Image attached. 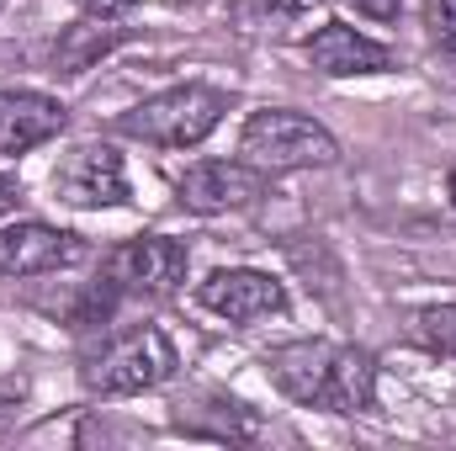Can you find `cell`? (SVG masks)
<instances>
[{
  "label": "cell",
  "mask_w": 456,
  "mask_h": 451,
  "mask_svg": "<svg viewBox=\"0 0 456 451\" xmlns=\"http://www.w3.org/2000/svg\"><path fill=\"white\" fill-rule=\"evenodd\" d=\"M271 377L287 398L324 409V414H361L377 404V361L361 345L297 340L271 356Z\"/></svg>",
  "instance_id": "6da1fadb"
},
{
  "label": "cell",
  "mask_w": 456,
  "mask_h": 451,
  "mask_svg": "<svg viewBox=\"0 0 456 451\" xmlns=\"http://www.w3.org/2000/svg\"><path fill=\"white\" fill-rule=\"evenodd\" d=\"M175 345L165 330H154V324H138V330H127V335L107 340L91 361H86V388L96 393V398H133V393H149V388H159V382H170L175 377Z\"/></svg>",
  "instance_id": "7a4b0ae2"
},
{
  "label": "cell",
  "mask_w": 456,
  "mask_h": 451,
  "mask_svg": "<svg viewBox=\"0 0 456 451\" xmlns=\"http://www.w3.org/2000/svg\"><path fill=\"white\" fill-rule=\"evenodd\" d=\"M239 149L255 170L276 176V170H314V165H335L340 160V144L330 127H319L314 117L287 112V107H265L244 122L239 133Z\"/></svg>",
  "instance_id": "3957f363"
},
{
  "label": "cell",
  "mask_w": 456,
  "mask_h": 451,
  "mask_svg": "<svg viewBox=\"0 0 456 451\" xmlns=\"http://www.w3.org/2000/svg\"><path fill=\"white\" fill-rule=\"evenodd\" d=\"M228 112V96L213 86H175L165 96H149L143 107L122 117V133L143 138V144H159V149H191L202 144Z\"/></svg>",
  "instance_id": "277c9868"
},
{
  "label": "cell",
  "mask_w": 456,
  "mask_h": 451,
  "mask_svg": "<svg viewBox=\"0 0 456 451\" xmlns=\"http://www.w3.org/2000/svg\"><path fill=\"white\" fill-rule=\"evenodd\" d=\"M53 197L64 208L96 213V208H117L127 197V170L112 144H75L59 165H53Z\"/></svg>",
  "instance_id": "5b68a950"
},
{
  "label": "cell",
  "mask_w": 456,
  "mask_h": 451,
  "mask_svg": "<svg viewBox=\"0 0 456 451\" xmlns=\"http://www.w3.org/2000/svg\"><path fill=\"white\" fill-rule=\"evenodd\" d=\"M117 292H138V298H170L186 282V244L165 239V234H143L127 239L122 250H112L107 260Z\"/></svg>",
  "instance_id": "8992f818"
},
{
  "label": "cell",
  "mask_w": 456,
  "mask_h": 451,
  "mask_svg": "<svg viewBox=\"0 0 456 451\" xmlns=\"http://www.w3.org/2000/svg\"><path fill=\"white\" fill-rule=\"evenodd\" d=\"M181 202L191 213H244L265 197V170H255L249 160H202L175 181Z\"/></svg>",
  "instance_id": "52a82bcc"
},
{
  "label": "cell",
  "mask_w": 456,
  "mask_h": 451,
  "mask_svg": "<svg viewBox=\"0 0 456 451\" xmlns=\"http://www.w3.org/2000/svg\"><path fill=\"white\" fill-rule=\"evenodd\" d=\"M202 308L218 314L228 324H255V319H271L287 308V292L276 276L265 271H249V266H228V271H213L202 287H197Z\"/></svg>",
  "instance_id": "ba28073f"
},
{
  "label": "cell",
  "mask_w": 456,
  "mask_h": 451,
  "mask_svg": "<svg viewBox=\"0 0 456 451\" xmlns=\"http://www.w3.org/2000/svg\"><path fill=\"white\" fill-rule=\"evenodd\" d=\"M86 260V244L48 224H11L0 228V276H48Z\"/></svg>",
  "instance_id": "9c48e42d"
},
{
  "label": "cell",
  "mask_w": 456,
  "mask_h": 451,
  "mask_svg": "<svg viewBox=\"0 0 456 451\" xmlns=\"http://www.w3.org/2000/svg\"><path fill=\"white\" fill-rule=\"evenodd\" d=\"M64 102L43 96V91H0V154H27L48 138L64 133Z\"/></svg>",
  "instance_id": "30bf717a"
},
{
  "label": "cell",
  "mask_w": 456,
  "mask_h": 451,
  "mask_svg": "<svg viewBox=\"0 0 456 451\" xmlns=\"http://www.w3.org/2000/svg\"><path fill=\"white\" fill-rule=\"evenodd\" d=\"M303 53H308V64H314L319 75H335V80H345V75H382V70H393V53H387L377 37L345 27V21L319 27V32L308 37Z\"/></svg>",
  "instance_id": "8fae6325"
},
{
  "label": "cell",
  "mask_w": 456,
  "mask_h": 451,
  "mask_svg": "<svg viewBox=\"0 0 456 451\" xmlns=\"http://www.w3.org/2000/svg\"><path fill=\"white\" fill-rule=\"evenodd\" d=\"M117 43H122V27H112L107 16H86L75 27H64L59 48H53V70L59 75H86L96 59H107Z\"/></svg>",
  "instance_id": "7c38bea8"
},
{
  "label": "cell",
  "mask_w": 456,
  "mask_h": 451,
  "mask_svg": "<svg viewBox=\"0 0 456 451\" xmlns=\"http://www.w3.org/2000/svg\"><path fill=\"white\" fill-rule=\"evenodd\" d=\"M228 21L244 37H281L303 21V0H228Z\"/></svg>",
  "instance_id": "4fadbf2b"
},
{
  "label": "cell",
  "mask_w": 456,
  "mask_h": 451,
  "mask_svg": "<svg viewBox=\"0 0 456 451\" xmlns=\"http://www.w3.org/2000/svg\"><path fill=\"white\" fill-rule=\"evenodd\" d=\"M409 335L419 340L425 350L436 356H456V303H436V308H419Z\"/></svg>",
  "instance_id": "5bb4252c"
},
{
  "label": "cell",
  "mask_w": 456,
  "mask_h": 451,
  "mask_svg": "<svg viewBox=\"0 0 456 451\" xmlns=\"http://www.w3.org/2000/svg\"><path fill=\"white\" fill-rule=\"evenodd\" d=\"M430 32H436L441 53L456 64V0H430Z\"/></svg>",
  "instance_id": "9a60e30c"
},
{
  "label": "cell",
  "mask_w": 456,
  "mask_h": 451,
  "mask_svg": "<svg viewBox=\"0 0 456 451\" xmlns=\"http://www.w3.org/2000/svg\"><path fill=\"white\" fill-rule=\"evenodd\" d=\"M80 5H86V16H107V21L127 16V11H138V0H80Z\"/></svg>",
  "instance_id": "2e32d148"
},
{
  "label": "cell",
  "mask_w": 456,
  "mask_h": 451,
  "mask_svg": "<svg viewBox=\"0 0 456 451\" xmlns=\"http://www.w3.org/2000/svg\"><path fill=\"white\" fill-rule=\"evenodd\" d=\"M16 197H21V192H16V181H11V176H0V218L16 208Z\"/></svg>",
  "instance_id": "e0dca14e"
},
{
  "label": "cell",
  "mask_w": 456,
  "mask_h": 451,
  "mask_svg": "<svg viewBox=\"0 0 456 451\" xmlns=\"http://www.w3.org/2000/svg\"><path fill=\"white\" fill-rule=\"evenodd\" d=\"M355 5H366L371 16H393V0H355Z\"/></svg>",
  "instance_id": "ac0fdd59"
},
{
  "label": "cell",
  "mask_w": 456,
  "mask_h": 451,
  "mask_svg": "<svg viewBox=\"0 0 456 451\" xmlns=\"http://www.w3.org/2000/svg\"><path fill=\"white\" fill-rule=\"evenodd\" d=\"M452 208H456V170H452Z\"/></svg>",
  "instance_id": "d6986e66"
},
{
  "label": "cell",
  "mask_w": 456,
  "mask_h": 451,
  "mask_svg": "<svg viewBox=\"0 0 456 451\" xmlns=\"http://www.w3.org/2000/svg\"><path fill=\"white\" fill-rule=\"evenodd\" d=\"M0 11H5V0H0Z\"/></svg>",
  "instance_id": "ffe728a7"
}]
</instances>
